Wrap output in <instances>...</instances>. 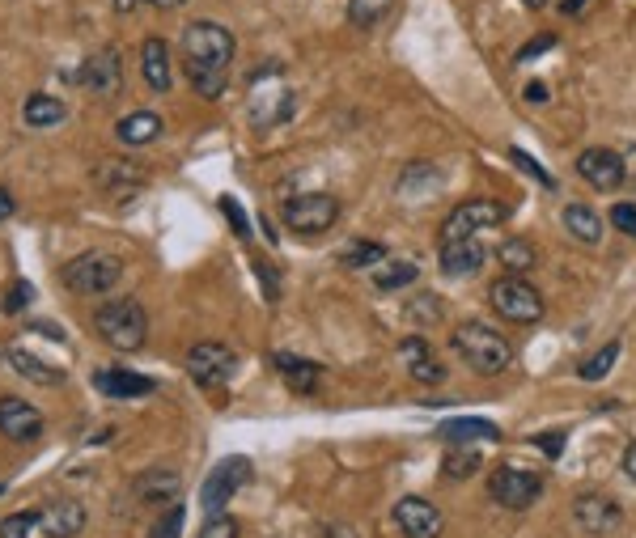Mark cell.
Segmentation results:
<instances>
[{
	"instance_id": "7dc6e473",
	"label": "cell",
	"mask_w": 636,
	"mask_h": 538,
	"mask_svg": "<svg viewBox=\"0 0 636 538\" xmlns=\"http://www.w3.org/2000/svg\"><path fill=\"white\" fill-rule=\"evenodd\" d=\"M13 212H17V204H13V195H9L5 187H0V221H9V217H13Z\"/></svg>"
},
{
	"instance_id": "f5cc1de1",
	"label": "cell",
	"mask_w": 636,
	"mask_h": 538,
	"mask_svg": "<svg viewBox=\"0 0 636 538\" xmlns=\"http://www.w3.org/2000/svg\"><path fill=\"white\" fill-rule=\"evenodd\" d=\"M136 5V0H115V9H132Z\"/></svg>"
},
{
	"instance_id": "bcb514c9",
	"label": "cell",
	"mask_w": 636,
	"mask_h": 538,
	"mask_svg": "<svg viewBox=\"0 0 636 538\" xmlns=\"http://www.w3.org/2000/svg\"><path fill=\"white\" fill-rule=\"evenodd\" d=\"M620 466H624V475L636 483V441H628V450H624V462H620Z\"/></svg>"
},
{
	"instance_id": "277c9868",
	"label": "cell",
	"mask_w": 636,
	"mask_h": 538,
	"mask_svg": "<svg viewBox=\"0 0 636 538\" xmlns=\"http://www.w3.org/2000/svg\"><path fill=\"white\" fill-rule=\"evenodd\" d=\"M60 280H64V289L77 297H102L123 280V263L115 255H106V250H85V255L68 259L60 267Z\"/></svg>"
},
{
	"instance_id": "f907efd6",
	"label": "cell",
	"mask_w": 636,
	"mask_h": 538,
	"mask_svg": "<svg viewBox=\"0 0 636 538\" xmlns=\"http://www.w3.org/2000/svg\"><path fill=\"white\" fill-rule=\"evenodd\" d=\"M586 9V0H564V13H581Z\"/></svg>"
},
{
	"instance_id": "60d3db41",
	"label": "cell",
	"mask_w": 636,
	"mask_h": 538,
	"mask_svg": "<svg viewBox=\"0 0 636 538\" xmlns=\"http://www.w3.org/2000/svg\"><path fill=\"white\" fill-rule=\"evenodd\" d=\"M30 297H34V289H30V284H26V280H17V284H13V289L5 293V314H17V310H22V306H26V301H30Z\"/></svg>"
},
{
	"instance_id": "d4e9b609",
	"label": "cell",
	"mask_w": 636,
	"mask_h": 538,
	"mask_svg": "<svg viewBox=\"0 0 636 538\" xmlns=\"http://www.w3.org/2000/svg\"><path fill=\"white\" fill-rule=\"evenodd\" d=\"M115 136H119L128 149H140V145H149V140L162 136V119H157L153 111H132V115H123V119L115 123Z\"/></svg>"
},
{
	"instance_id": "836d02e7",
	"label": "cell",
	"mask_w": 636,
	"mask_h": 538,
	"mask_svg": "<svg viewBox=\"0 0 636 538\" xmlns=\"http://www.w3.org/2000/svg\"><path fill=\"white\" fill-rule=\"evenodd\" d=\"M183 522H187V509L174 500V505L162 509V517H157L153 526V538H183Z\"/></svg>"
},
{
	"instance_id": "3957f363",
	"label": "cell",
	"mask_w": 636,
	"mask_h": 538,
	"mask_svg": "<svg viewBox=\"0 0 636 538\" xmlns=\"http://www.w3.org/2000/svg\"><path fill=\"white\" fill-rule=\"evenodd\" d=\"M94 331H98L111 348L136 352V348H145L149 318H145V310H140V301L119 297V301H106V306L94 310Z\"/></svg>"
},
{
	"instance_id": "f6af8a7d",
	"label": "cell",
	"mask_w": 636,
	"mask_h": 538,
	"mask_svg": "<svg viewBox=\"0 0 636 538\" xmlns=\"http://www.w3.org/2000/svg\"><path fill=\"white\" fill-rule=\"evenodd\" d=\"M526 102H530V106H543V102H547V85H543V81H530V85H526Z\"/></svg>"
},
{
	"instance_id": "4316f807",
	"label": "cell",
	"mask_w": 636,
	"mask_h": 538,
	"mask_svg": "<svg viewBox=\"0 0 636 538\" xmlns=\"http://www.w3.org/2000/svg\"><path fill=\"white\" fill-rule=\"evenodd\" d=\"M64 115H68V106L60 98H51V94H34L22 106V123H26V128H56V123H64Z\"/></svg>"
},
{
	"instance_id": "83f0119b",
	"label": "cell",
	"mask_w": 636,
	"mask_h": 538,
	"mask_svg": "<svg viewBox=\"0 0 636 538\" xmlns=\"http://www.w3.org/2000/svg\"><path fill=\"white\" fill-rule=\"evenodd\" d=\"M441 437L454 441V445H463V441H471V437L497 441V437H501V428L492 424V420H475V416H467V420H446V424H441Z\"/></svg>"
},
{
	"instance_id": "e575fe53",
	"label": "cell",
	"mask_w": 636,
	"mask_h": 538,
	"mask_svg": "<svg viewBox=\"0 0 636 538\" xmlns=\"http://www.w3.org/2000/svg\"><path fill=\"white\" fill-rule=\"evenodd\" d=\"M242 526L229 513H208V522L200 526V538H238Z\"/></svg>"
},
{
	"instance_id": "db71d44e",
	"label": "cell",
	"mask_w": 636,
	"mask_h": 538,
	"mask_svg": "<svg viewBox=\"0 0 636 538\" xmlns=\"http://www.w3.org/2000/svg\"><path fill=\"white\" fill-rule=\"evenodd\" d=\"M0 361H5V356H0Z\"/></svg>"
},
{
	"instance_id": "c3c4849f",
	"label": "cell",
	"mask_w": 636,
	"mask_h": 538,
	"mask_svg": "<svg viewBox=\"0 0 636 538\" xmlns=\"http://www.w3.org/2000/svg\"><path fill=\"white\" fill-rule=\"evenodd\" d=\"M30 331H39V335H51V339H64V331L56 327V322H30Z\"/></svg>"
},
{
	"instance_id": "7402d4cb",
	"label": "cell",
	"mask_w": 636,
	"mask_h": 538,
	"mask_svg": "<svg viewBox=\"0 0 636 538\" xmlns=\"http://www.w3.org/2000/svg\"><path fill=\"white\" fill-rule=\"evenodd\" d=\"M39 526L47 538H77L85 530V509L77 500H60V505H47L39 513Z\"/></svg>"
},
{
	"instance_id": "d6a6232c",
	"label": "cell",
	"mask_w": 636,
	"mask_h": 538,
	"mask_svg": "<svg viewBox=\"0 0 636 538\" xmlns=\"http://www.w3.org/2000/svg\"><path fill=\"white\" fill-rule=\"evenodd\" d=\"M382 259H386L382 242H352L344 255H340L344 267H374V263H382Z\"/></svg>"
},
{
	"instance_id": "e0dca14e",
	"label": "cell",
	"mask_w": 636,
	"mask_h": 538,
	"mask_svg": "<svg viewBox=\"0 0 636 538\" xmlns=\"http://www.w3.org/2000/svg\"><path fill=\"white\" fill-rule=\"evenodd\" d=\"M399 365L408 369L416 382H424V386H437L441 378H446V369H441V361L433 356L429 339H420V335L399 339Z\"/></svg>"
},
{
	"instance_id": "4fadbf2b",
	"label": "cell",
	"mask_w": 636,
	"mask_h": 538,
	"mask_svg": "<svg viewBox=\"0 0 636 538\" xmlns=\"http://www.w3.org/2000/svg\"><path fill=\"white\" fill-rule=\"evenodd\" d=\"M577 174L586 178L594 191H615V187H624V178H628L624 157L615 149H586L577 157Z\"/></svg>"
},
{
	"instance_id": "681fc988",
	"label": "cell",
	"mask_w": 636,
	"mask_h": 538,
	"mask_svg": "<svg viewBox=\"0 0 636 538\" xmlns=\"http://www.w3.org/2000/svg\"><path fill=\"white\" fill-rule=\"evenodd\" d=\"M136 5H153V9H179L187 0H136Z\"/></svg>"
},
{
	"instance_id": "484cf974",
	"label": "cell",
	"mask_w": 636,
	"mask_h": 538,
	"mask_svg": "<svg viewBox=\"0 0 636 538\" xmlns=\"http://www.w3.org/2000/svg\"><path fill=\"white\" fill-rule=\"evenodd\" d=\"M560 221H564V229H569L577 242H586V246L603 242V217H598L590 204H564Z\"/></svg>"
},
{
	"instance_id": "6da1fadb",
	"label": "cell",
	"mask_w": 636,
	"mask_h": 538,
	"mask_svg": "<svg viewBox=\"0 0 636 538\" xmlns=\"http://www.w3.org/2000/svg\"><path fill=\"white\" fill-rule=\"evenodd\" d=\"M234 34L221 22H191L183 30V64L200 98H221L229 85V64H234Z\"/></svg>"
},
{
	"instance_id": "8fae6325",
	"label": "cell",
	"mask_w": 636,
	"mask_h": 538,
	"mask_svg": "<svg viewBox=\"0 0 636 538\" xmlns=\"http://www.w3.org/2000/svg\"><path fill=\"white\" fill-rule=\"evenodd\" d=\"M81 85L90 89L94 98H115L123 85V60L115 47H98L94 56H85L81 64Z\"/></svg>"
},
{
	"instance_id": "ab89813d",
	"label": "cell",
	"mask_w": 636,
	"mask_h": 538,
	"mask_svg": "<svg viewBox=\"0 0 636 538\" xmlns=\"http://www.w3.org/2000/svg\"><path fill=\"white\" fill-rule=\"evenodd\" d=\"M611 225L628 233V238H636V204H615L611 208Z\"/></svg>"
},
{
	"instance_id": "1f68e13d",
	"label": "cell",
	"mask_w": 636,
	"mask_h": 538,
	"mask_svg": "<svg viewBox=\"0 0 636 538\" xmlns=\"http://www.w3.org/2000/svg\"><path fill=\"white\" fill-rule=\"evenodd\" d=\"M416 276H420V267L403 259V263H382L378 272H374V284H378V289L391 293V289H403V284H412Z\"/></svg>"
},
{
	"instance_id": "f546056e",
	"label": "cell",
	"mask_w": 636,
	"mask_h": 538,
	"mask_svg": "<svg viewBox=\"0 0 636 538\" xmlns=\"http://www.w3.org/2000/svg\"><path fill=\"white\" fill-rule=\"evenodd\" d=\"M484 466V458H480V450H467V445H454V450L441 458V475L446 479H467V475H475Z\"/></svg>"
},
{
	"instance_id": "f1b7e54d",
	"label": "cell",
	"mask_w": 636,
	"mask_h": 538,
	"mask_svg": "<svg viewBox=\"0 0 636 538\" xmlns=\"http://www.w3.org/2000/svg\"><path fill=\"white\" fill-rule=\"evenodd\" d=\"M615 361H620V344L611 339L607 348H598L594 356H586V361L577 365V378H581V382H603L607 373L615 369Z\"/></svg>"
},
{
	"instance_id": "9a60e30c",
	"label": "cell",
	"mask_w": 636,
	"mask_h": 538,
	"mask_svg": "<svg viewBox=\"0 0 636 538\" xmlns=\"http://www.w3.org/2000/svg\"><path fill=\"white\" fill-rule=\"evenodd\" d=\"M229 369H234V352L217 339H208V344H196L187 352V373L196 378L200 386H221L229 378Z\"/></svg>"
},
{
	"instance_id": "d6986e66",
	"label": "cell",
	"mask_w": 636,
	"mask_h": 538,
	"mask_svg": "<svg viewBox=\"0 0 636 538\" xmlns=\"http://www.w3.org/2000/svg\"><path fill=\"white\" fill-rule=\"evenodd\" d=\"M94 390H102L106 399H145V394L157 390V382L145 378V373H132V369H98Z\"/></svg>"
},
{
	"instance_id": "44dd1931",
	"label": "cell",
	"mask_w": 636,
	"mask_h": 538,
	"mask_svg": "<svg viewBox=\"0 0 636 538\" xmlns=\"http://www.w3.org/2000/svg\"><path fill=\"white\" fill-rule=\"evenodd\" d=\"M140 77H145L149 89H157V94H166L174 73H170V47L166 39H145V47H140Z\"/></svg>"
},
{
	"instance_id": "7a4b0ae2",
	"label": "cell",
	"mask_w": 636,
	"mask_h": 538,
	"mask_svg": "<svg viewBox=\"0 0 636 538\" xmlns=\"http://www.w3.org/2000/svg\"><path fill=\"white\" fill-rule=\"evenodd\" d=\"M454 352L463 356L475 373H484V378L505 373L509 365H514V348H509V339L497 327H488V322H463V327L454 331Z\"/></svg>"
},
{
	"instance_id": "ee69618b",
	"label": "cell",
	"mask_w": 636,
	"mask_h": 538,
	"mask_svg": "<svg viewBox=\"0 0 636 538\" xmlns=\"http://www.w3.org/2000/svg\"><path fill=\"white\" fill-rule=\"evenodd\" d=\"M560 441H564L560 433H543V437H539V450H543L547 458H560Z\"/></svg>"
},
{
	"instance_id": "b9f144b4",
	"label": "cell",
	"mask_w": 636,
	"mask_h": 538,
	"mask_svg": "<svg viewBox=\"0 0 636 538\" xmlns=\"http://www.w3.org/2000/svg\"><path fill=\"white\" fill-rule=\"evenodd\" d=\"M552 47H556V34H539V39H530V43L518 51V64L535 60V56H543V51H552Z\"/></svg>"
},
{
	"instance_id": "52a82bcc",
	"label": "cell",
	"mask_w": 636,
	"mask_h": 538,
	"mask_svg": "<svg viewBox=\"0 0 636 538\" xmlns=\"http://www.w3.org/2000/svg\"><path fill=\"white\" fill-rule=\"evenodd\" d=\"M488 492L501 509L522 513L543 496V479L530 475V471H518V466H497V471L488 475Z\"/></svg>"
},
{
	"instance_id": "4dcf8cb0",
	"label": "cell",
	"mask_w": 636,
	"mask_h": 538,
	"mask_svg": "<svg viewBox=\"0 0 636 538\" xmlns=\"http://www.w3.org/2000/svg\"><path fill=\"white\" fill-rule=\"evenodd\" d=\"M501 267L505 272H535V246H530L526 238L501 242Z\"/></svg>"
},
{
	"instance_id": "11a10c76",
	"label": "cell",
	"mask_w": 636,
	"mask_h": 538,
	"mask_svg": "<svg viewBox=\"0 0 636 538\" xmlns=\"http://www.w3.org/2000/svg\"><path fill=\"white\" fill-rule=\"evenodd\" d=\"M0 492H5V488H0Z\"/></svg>"
},
{
	"instance_id": "8d00e7d4",
	"label": "cell",
	"mask_w": 636,
	"mask_h": 538,
	"mask_svg": "<svg viewBox=\"0 0 636 538\" xmlns=\"http://www.w3.org/2000/svg\"><path fill=\"white\" fill-rule=\"evenodd\" d=\"M408 314L416 318V322H437L441 318V297H433V293H420L412 306H408Z\"/></svg>"
},
{
	"instance_id": "ffe728a7",
	"label": "cell",
	"mask_w": 636,
	"mask_h": 538,
	"mask_svg": "<svg viewBox=\"0 0 636 538\" xmlns=\"http://www.w3.org/2000/svg\"><path fill=\"white\" fill-rule=\"evenodd\" d=\"M136 500L140 505H174L183 492V479L174 475V471H145V475H136Z\"/></svg>"
},
{
	"instance_id": "5b68a950",
	"label": "cell",
	"mask_w": 636,
	"mask_h": 538,
	"mask_svg": "<svg viewBox=\"0 0 636 538\" xmlns=\"http://www.w3.org/2000/svg\"><path fill=\"white\" fill-rule=\"evenodd\" d=\"M280 217L293 233H302V238H318V233H327L335 221H340V200L335 195H323V191H310V195H293V200L280 208Z\"/></svg>"
},
{
	"instance_id": "5bb4252c",
	"label": "cell",
	"mask_w": 636,
	"mask_h": 538,
	"mask_svg": "<svg viewBox=\"0 0 636 538\" xmlns=\"http://www.w3.org/2000/svg\"><path fill=\"white\" fill-rule=\"evenodd\" d=\"M395 522L408 538H441V526H446V517L433 500L424 496H403L395 505Z\"/></svg>"
},
{
	"instance_id": "7bdbcfd3",
	"label": "cell",
	"mask_w": 636,
	"mask_h": 538,
	"mask_svg": "<svg viewBox=\"0 0 636 538\" xmlns=\"http://www.w3.org/2000/svg\"><path fill=\"white\" fill-rule=\"evenodd\" d=\"M255 276H259V284H263V293H268V301H276V297H280L276 267H268V263H255Z\"/></svg>"
},
{
	"instance_id": "f35d334b",
	"label": "cell",
	"mask_w": 636,
	"mask_h": 538,
	"mask_svg": "<svg viewBox=\"0 0 636 538\" xmlns=\"http://www.w3.org/2000/svg\"><path fill=\"white\" fill-rule=\"evenodd\" d=\"M221 212H225V221L234 225L238 238H251V221H246V212H242L238 200H229V195H225V200H221Z\"/></svg>"
},
{
	"instance_id": "816d5d0a",
	"label": "cell",
	"mask_w": 636,
	"mask_h": 538,
	"mask_svg": "<svg viewBox=\"0 0 636 538\" xmlns=\"http://www.w3.org/2000/svg\"><path fill=\"white\" fill-rule=\"evenodd\" d=\"M522 5H526V9H543V5H547V0H522Z\"/></svg>"
},
{
	"instance_id": "cb8c5ba5",
	"label": "cell",
	"mask_w": 636,
	"mask_h": 538,
	"mask_svg": "<svg viewBox=\"0 0 636 538\" xmlns=\"http://www.w3.org/2000/svg\"><path fill=\"white\" fill-rule=\"evenodd\" d=\"M272 361H276L280 373H285L289 390H297V394H314V390H318V378H323V369H318L314 361H306V356H289V352H276Z\"/></svg>"
},
{
	"instance_id": "ac0fdd59",
	"label": "cell",
	"mask_w": 636,
	"mask_h": 538,
	"mask_svg": "<svg viewBox=\"0 0 636 538\" xmlns=\"http://www.w3.org/2000/svg\"><path fill=\"white\" fill-rule=\"evenodd\" d=\"M437 263H441V272L446 276H475L484 267V246L480 238H454V242H441L437 250Z\"/></svg>"
},
{
	"instance_id": "2e32d148",
	"label": "cell",
	"mask_w": 636,
	"mask_h": 538,
	"mask_svg": "<svg viewBox=\"0 0 636 538\" xmlns=\"http://www.w3.org/2000/svg\"><path fill=\"white\" fill-rule=\"evenodd\" d=\"M39 433H43L39 407H30L26 399H13V394H5V399H0V437H9V441H34Z\"/></svg>"
},
{
	"instance_id": "30bf717a",
	"label": "cell",
	"mask_w": 636,
	"mask_h": 538,
	"mask_svg": "<svg viewBox=\"0 0 636 538\" xmlns=\"http://www.w3.org/2000/svg\"><path fill=\"white\" fill-rule=\"evenodd\" d=\"M94 187L102 195H111L115 204H132L140 191H145V170L136 161H123V157H106L102 166L94 170Z\"/></svg>"
},
{
	"instance_id": "603a6c76",
	"label": "cell",
	"mask_w": 636,
	"mask_h": 538,
	"mask_svg": "<svg viewBox=\"0 0 636 538\" xmlns=\"http://www.w3.org/2000/svg\"><path fill=\"white\" fill-rule=\"evenodd\" d=\"M5 361L13 365L17 378H26V382H34V386H60V382H64V369L39 361V356L26 352V348H9V352H5Z\"/></svg>"
},
{
	"instance_id": "74e56055",
	"label": "cell",
	"mask_w": 636,
	"mask_h": 538,
	"mask_svg": "<svg viewBox=\"0 0 636 538\" xmlns=\"http://www.w3.org/2000/svg\"><path fill=\"white\" fill-rule=\"evenodd\" d=\"M509 161H514V166H522V170H526L530 178H539L543 187H556V178L547 174V170H543V166H539V161L530 157V153H522V149H509Z\"/></svg>"
},
{
	"instance_id": "d590c367",
	"label": "cell",
	"mask_w": 636,
	"mask_h": 538,
	"mask_svg": "<svg viewBox=\"0 0 636 538\" xmlns=\"http://www.w3.org/2000/svg\"><path fill=\"white\" fill-rule=\"evenodd\" d=\"M34 526H39V513H13L0 522V538H30Z\"/></svg>"
},
{
	"instance_id": "8992f818",
	"label": "cell",
	"mask_w": 636,
	"mask_h": 538,
	"mask_svg": "<svg viewBox=\"0 0 636 538\" xmlns=\"http://www.w3.org/2000/svg\"><path fill=\"white\" fill-rule=\"evenodd\" d=\"M492 310H497L505 322H518V327H530V322H539L543 318V297L535 284H526L522 276H505L492 284Z\"/></svg>"
},
{
	"instance_id": "9c48e42d",
	"label": "cell",
	"mask_w": 636,
	"mask_h": 538,
	"mask_svg": "<svg viewBox=\"0 0 636 538\" xmlns=\"http://www.w3.org/2000/svg\"><path fill=\"white\" fill-rule=\"evenodd\" d=\"M251 479V458H225L212 466V475L200 483V505L208 513H221L229 509V500L238 496V488Z\"/></svg>"
},
{
	"instance_id": "7c38bea8",
	"label": "cell",
	"mask_w": 636,
	"mask_h": 538,
	"mask_svg": "<svg viewBox=\"0 0 636 538\" xmlns=\"http://www.w3.org/2000/svg\"><path fill=\"white\" fill-rule=\"evenodd\" d=\"M573 517H577V526L586 530V534L603 538V534H615V530H620V522H624V509H620V500L598 496V492H586V496H577Z\"/></svg>"
},
{
	"instance_id": "ba28073f",
	"label": "cell",
	"mask_w": 636,
	"mask_h": 538,
	"mask_svg": "<svg viewBox=\"0 0 636 538\" xmlns=\"http://www.w3.org/2000/svg\"><path fill=\"white\" fill-rule=\"evenodd\" d=\"M509 217V208L497 200H467L458 204L446 221H441V242H454V238H475L480 229H492Z\"/></svg>"
}]
</instances>
